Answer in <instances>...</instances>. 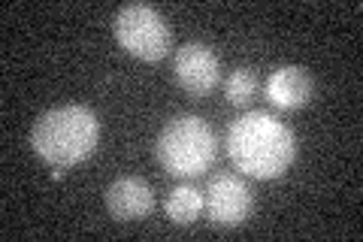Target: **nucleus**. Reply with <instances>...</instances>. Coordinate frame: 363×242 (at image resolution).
<instances>
[{
	"mask_svg": "<svg viewBox=\"0 0 363 242\" xmlns=\"http://www.w3.org/2000/svg\"><path fill=\"white\" fill-rule=\"evenodd\" d=\"M221 79V64L206 43H185L176 52V82L188 94H209Z\"/></svg>",
	"mask_w": 363,
	"mask_h": 242,
	"instance_id": "nucleus-6",
	"label": "nucleus"
},
{
	"mask_svg": "<svg viewBox=\"0 0 363 242\" xmlns=\"http://www.w3.org/2000/svg\"><path fill=\"white\" fill-rule=\"evenodd\" d=\"M100 140V121L82 103H67L43 112L30 131V145L45 164L67 170L94 155Z\"/></svg>",
	"mask_w": 363,
	"mask_h": 242,
	"instance_id": "nucleus-2",
	"label": "nucleus"
},
{
	"mask_svg": "<svg viewBox=\"0 0 363 242\" xmlns=\"http://www.w3.org/2000/svg\"><path fill=\"white\" fill-rule=\"evenodd\" d=\"M264 91L272 106H279L285 112L303 109L312 100V76L303 67H279V70L269 73Z\"/></svg>",
	"mask_w": 363,
	"mask_h": 242,
	"instance_id": "nucleus-8",
	"label": "nucleus"
},
{
	"mask_svg": "<svg viewBox=\"0 0 363 242\" xmlns=\"http://www.w3.org/2000/svg\"><path fill=\"white\" fill-rule=\"evenodd\" d=\"M227 155L252 179H279L297 158V136L269 112H245L227 128Z\"/></svg>",
	"mask_w": 363,
	"mask_h": 242,
	"instance_id": "nucleus-1",
	"label": "nucleus"
},
{
	"mask_svg": "<svg viewBox=\"0 0 363 242\" xmlns=\"http://www.w3.org/2000/svg\"><path fill=\"white\" fill-rule=\"evenodd\" d=\"M106 209L116 221H140L155 209L152 185L140 176H118L106 188Z\"/></svg>",
	"mask_w": 363,
	"mask_h": 242,
	"instance_id": "nucleus-7",
	"label": "nucleus"
},
{
	"mask_svg": "<svg viewBox=\"0 0 363 242\" xmlns=\"http://www.w3.org/2000/svg\"><path fill=\"white\" fill-rule=\"evenodd\" d=\"M215 155H218V140L209 121L200 115H176L169 119L155 140V158L169 176L176 179H197L203 176Z\"/></svg>",
	"mask_w": 363,
	"mask_h": 242,
	"instance_id": "nucleus-3",
	"label": "nucleus"
},
{
	"mask_svg": "<svg viewBox=\"0 0 363 242\" xmlns=\"http://www.w3.org/2000/svg\"><path fill=\"white\" fill-rule=\"evenodd\" d=\"M164 209L173 224H194L203 215V209H206V200H203V191L191 188V185H179L167 194Z\"/></svg>",
	"mask_w": 363,
	"mask_h": 242,
	"instance_id": "nucleus-9",
	"label": "nucleus"
},
{
	"mask_svg": "<svg viewBox=\"0 0 363 242\" xmlns=\"http://www.w3.org/2000/svg\"><path fill=\"white\" fill-rule=\"evenodd\" d=\"M206 215L212 224L218 227H240L248 221V215L255 212V194L248 188V182L233 176V172H218L209 179L206 185Z\"/></svg>",
	"mask_w": 363,
	"mask_h": 242,
	"instance_id": "nucleus-5",
	"label": "nucleus"
},
{
	"mask_svg": "<svg viewBox=\"0 0 363 242\" xmlns=\"http://www.w3.org/2000/svg\"><path fill=\"white\" fill-rule=\"evenodd\" d=\"M116 40L121 43V49H128L130 55L143 57V61H161L173 45V33L164 16L149 4H128L116 13Z\"/></svg>",
	"mask_w": 363,
	"mask_h": 242,
	"instance_id": "nucleus-4",
	"label": "nucleus"
},
{
	"mask_svg": "<svg viewBox=\"0 0 363 242\" xmlns=\"http://www.w3.org/2000/svg\"><path fill=\"white\" fill-rule=\"evenodd\" d=\"M224 91H227V103H233V106H245V103L257 94L255 70H248V67H236V70L230 73V79H227Z\"/></svg>",
	"mask_w": 363,
	"mask_h": 242,
	"instance_id": "nucleus-10",
	"label": "nucleus"
}]
</instances>
